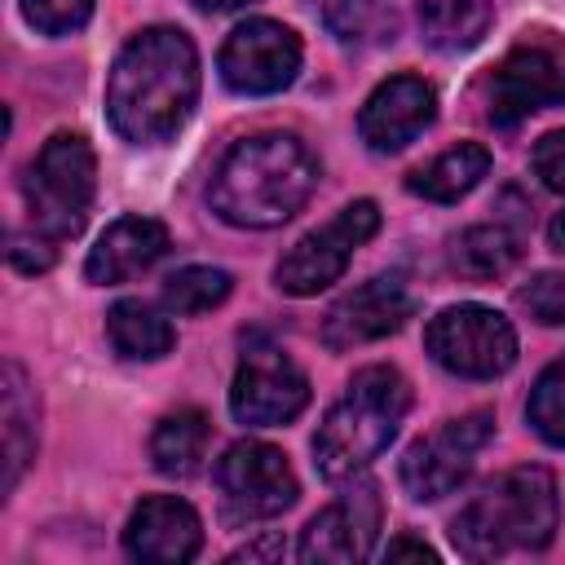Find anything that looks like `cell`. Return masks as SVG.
<instances>
[{"label":"cell","instance_id":"cell-12","mask_svg":"<svg viewBox=\"0 0 565 565\" xmlns=\"http://www.w3.org/2000/svg\"><path fill=\"white\" fill-rule=\"evenodd\" d=\"M300 57H305V49L291 26H282L274 18H247L221 44L216 66H221L225 88H234L243 97H269L296 79Z\"/></svg>","mask_w":565,"mask_h":565},{"label":"cell","instance_id":"cell-26","mask_svg":"<svg viewBox=\"0 0 565 565\" xmlns=\"http://www.w3.org/2000/svg\"><path fill=\"white\" fill-rule=\"evenodd\" d=\"M525 419L547 446H565V358L547 362L543 375L534 380L530 402H525Z\"/></svg>","mask_w":565,"mask_h":565},{"label":"cell","instance_id":"cell-7","mask_svg":"<svg viewBox=\"0 0 565 565\" xmlns=\"http://www.w3.org/2000/svg\"><path fill=\"white\" fill-rule=\"evenodd\" d=\"M424 349L459 380H494L516 362V331L486 305H450L428 322Z\"/></svg>","mask_w":565,"mask_h":565},{"label":"cell","instance_id":"cell-15","mask_svg":"<svg viewBox=\"0 0 565 565\" xmlns=\"http://www.w3.org/2000/svg\"><path fill=\"white\" fill-rule=\"evenodd\" d=\"M437 119V93L424 75H393L384 79L358 115V137L375 154H397L406 150L428 124Z\"/></svg>","mask_w":565,"mask_h":565},{"label":"cell","instance_id":"cell-21","mask_svg":"<svg viewBox=\"0 0 565 565\" xmlns=\"http://www.w3.org/2000/svg\"><path fill=\"white\" fill-rule=\"evenodd\" d=\"M106 340L128 362H154V358L172 353L177 331H172V322L154 305H146V300H119L106 313Z\"/></svg>","mask_w":565,"mask_h":565},{"label":"cell","instance_id":"cell-11","mask_svg":"<svg viewBox=\"0 0 565 565\" xmlns=\"http://www.w3.org/2000/svg\"><path fill=\"white\" fill-rule=\"evenodd\" d=\"M216 486H221V508L234 525L269 521L287 512L300 494L287 455L269 441H234L216 463Z\"/></svg>","mask_w":565,"mask_h":565},{"label":"cell","instance_id":"cell-4","mask_svg":"<svg viewBox=\"0 0 565 565\" xmlns=\"http://www.w3.org/2000/svg\"><path fill=\"white\" fill-rule=\"evenodd\" d=\"M411 411V384L397 366H362L340 402L322 415L313 433V468L327 481H353L384 455Z\"/></svg>","mask_w":565,"mask_h":565},{"label":"cell","instance_id":"cell-10","mask_svg":"<svg viewBox=\"0 0 565 565\" xmlns=\"http://www.w3.org/2000/svg\"><path fill=\"white\" fill-rule=\"evenodd\" d=\"M490 437H494V415L490 411H468L459 419L437 424L428 437H419L402 455V486H406V494L415 503H433V499L459 490Z\"/></svg>","mask_w":565,"mask_h":565},{"label":"cell","instance_id":"cell-5","mask_svg":"<svg viewBox=\"0 0 565 565\" xmlns=\"http://www.w3.org/2000/svg\"><path fill=\"white\" fill-rule=\"evenodd\" d=\"M97 194V159L84 132H53L22 177L31 225L53 243L75 238Z\"/></svg>","mask_w":565,"mask_h":565},{"label":"cell","instance_id":"cell-3","mask_svg":"<svg viewBox=\"0 0 565 565\" xmlns=\"http://www.w3.org/2000/svg\"><path fill=\"white\" fill-rule=\"evenodd\" d=\"M561 494L556 477L539 463L508 468L481 494H472L450 521V539L468 561H494L508 552H539L556 539Z\"/></svg>","mask_w":565,"mask_h":565},{"label":"cell","instance_id":"cell-33","mask_svg":"<svg viewBox=\"0 0 565 565\" xmlns=\"http://www.w3.org/2000/svg\"><path fill=\"white\" fill-rule=\"evenodd\" d=\"M194 9H203V13H230V9H243V4H252V0H190Z\"/></svg>","mask_w":565,"mask_h":565},{"label":"cell","instance_id":"cell-24","mask_svg":"<svg viewBox=\"0 0 565 565\" xmlns=\"http://www.w3.org/2000/svg\"><path fill=\"white\" fill-rule=\"evenodd\" d=\"M322 26L340 40V44H388L397 35V18L384 0H313Z\"/></svg>","mask_w":565,"mask_h":565},{"label":"cell","instance_id":"cell-28","mask_svg":"<svg viewBox=\"0 0 565 565\" xmlns=\"http://www.w3.org/2000/svg\"><path fill=\"white\" fill-rule=\"evenodd\" d=\"M22 18L40 35H71L93 18V0H22Z\"/></svg>","mask_w":565,"mask_h":565},{"label":"cell","instance_id":"cell-14","mask_svg":"<svg viewBox=\"0 0 565 565\" xmlns=\"http://www.w3.org/2000/svg\"><path fill=\"white\" fill-rule=\"evenodd\" d=\"M384 521V503L375 481H353L331 508H322L300 539V561H331V565H349L371 556L375 534Z\"/></svg>","mask_w":565,"mask_h":565},{"label":"cell","instance_id":"cell-32","mask_svg":"<svg viewBox=\"0 0 565 565\" xmlns=\"http://www.w3.org/2000/svg\"><path fill=\"white\" fill-rule=\"evenodd\" d=\"M260 556H282V543H278V539H269V543H247V547H238L230 561H260Z\"/></svg>","mask_w":565,"mask_h":565},{"label":"cell","instance_id":"cell-19","mask_svg":"<svg viewBox=\"0 0 565 565\" xmlns=\"http://www.w3.org/2000/svg\"><path fill=\"white\" fill-rule=\"evenodd\" d=\"M486 172H490V150L477 146V141H459L446 154H437L424 168H415L406 177V190L428 199V203H459L463 194H472L481 185Z\"/></svg>","mask_w":565,"mask_h":565},{"label":"cell","instance_id":"cell-22","mask_svg":"<svg viewBox=\"0 0 565 565\" xmlns=\"http://www.w3.org/2000/svg\"><path fill=\"white\" fill-rule=\"evenodd\" d=\"M207 437H212V424L203 411H194V406L172 411L150 433V459L163 477H194L203 468Z\"/></svg>","mask_w":565,"mask_h":565},{"label":"cell","instance_id":"cell-1","mask_svg":"<svg viewBox=\"0 0 565 565\" xmlns=\"http://www.w3.org/2000/svg\"><path fill=\"white\" fill-rule=\"evenodd\" d=\"M199 102V53L181 26L137 31L106 79L110 128L132 146H163Z\"/></svg>","mask_w":565,"mask_h":565},{"label":"cell","instance_id":"cell-27","mask_svg":"<svg viewBox=\"0 0 565 565\" xmlns=\"http://www.w3.org/2000/svg\"><path fill=\"white\" fill-rule=\"evenodd\" d=\"M516 305L543 327H565V274H534L516 291Z\"/></svg>","mask_w":565,"mask_h":565},{"label":"cell","instance_id":"cell-2","mask_svg":"<svg viewBox=\"0 0 565 565\" xmlns=\"http://www.w3.org/2000/svg\"><path fill=\"white\" fill-rule=\"evenodd\" d=\"M318 185V154L296 132H256L225 150L207 203L225 225L274 230L291 221Z\"/></svg>","mask_w":565,"mask_h":565},{"label":"cell","instance_id":"cell-6","mask_svg":"<svg viewBox=\"0 0 565 565\" xmlns=\"http://www.w3.org/2000/svg\"><path fill=\"white\" fill-rule=\"evenodd\" d=\"M565 102V40L561 35H525L508 49V57L490 75L486 119L494 128H516L521 119Z\"/></svg>","mask_w":565,"mask_h":565},{"label":"cell","instance_id":"cell-18","mask_svg":"<svg viewBox=\"0 0 565 565\" xmlns=\"http://www.w3.org/2000/svg\"><path fill=\"white\" fill-rule=\"evenodd\" d=\"M0 397H4V477H0V490L13 494L26 463L35 459V388L18 362H4Z\"/></svg>","mask_w":565,"mask_h":565},{"label":"cell","instance_id":"cell-17","mask_svg":"<svg viewBox=\"0 0 565 565\" xmlns=\"http://www.w3.org/2000/svg\"><path fill=\"white\" fill-rule=\"evenodd\" d=\"M168 252V230L154 216H119L115 225H106V234L93 243L84 274L97 287H115L137 278L141 269H150L159 256Z\"/></svg>","mask_w":565,"mask_h":565},{"label":"cell","instance_id":"cell-8","mask_svg":"<svg viewBox=\"0 0 565 565\" xmlns=\"http://www.w3.org/2000/svg\"><path fill=\"white\" fill-rule=\"evenodd\" d=\"M305 406H309V380L287 358V349H278L265 335H247L234 384H230L234 419L247 428H278L296 419Z\"/></svg>","mask_w":565,"mask_h":565},{"label":"cell","instance_id":"cell-34","mask_svg":"<svg viewBox=\"0 0 565 565\" xmlns=\"http://www.w3.org/2000/svg\"><path fill=\"white\" fill-rule=\"evenodd\" d=\"M547 243H552L556 252H565V212L552 216V225H547Z\"/></svg>","mask_w":565,"mask_h":565},{"label":"cell","instance_id":"cell-9","mask_svg":"<svg viewBox=\"0 0 565 565\" xmlns=\"http://www.w3.org/2000/svg\"><path fill=\"white\" fill-rule=\"evenodd\" d=\"M375 230H380V207H375V199H353V203H344L327 225L309 230V234L278 260V269H274L278 291H287V296H318L322 287H331V282L349 269L353 252H358Z\"/></svg>","mask_w":565,"mask_h":565},{"label":"cell","instance_id":"cell-31","mask_svg":"<svg viewBox=\"0 0 565 565\" xmlns=\"http://www.w3.org/2000/svg\"><path fill=\"white\" fill-rule=\"evenodd\" d=\"M402 556H411V561H437V552L424 539H411V534H397L384 547V561H402Z\"/></svg>","mask_w":565,"mask_h":565},{"label":"cell","instance_id":"cell-30","mask_svg":"<svg viewBox=\"0 0 565 565\" xmlns=\"http://www.w3.org/2000/svg\"><path fill=\"white\" fill-rule=\"evenodd\" d=\"M530 168H534V177H539L552 194H565V128L543 132V137L534 141Z\"/></svg>","mask_w":565,"mask_h":565},{"label":"cell","instance_id":"cell-13","mask_svg":"<svg viewBox=\"0 0 565 565\" xmlns=\"http://www.w3.org/2000/svg\"><path fill=\"white\" fill-rule=\"evenodd\" d=\"M415 313V296L402 282V274H375L344 291L327 318H322V344L327 349H358L371 340H384L402 331V322Z\"/></svg>","mask_w":565,"mask_h":565},{"label":"cell","instance_id":"cell-16","mask_svg":"<svg viewBox=\"0 0 565 565\" xmlns=\"http://www.w3.org/2000/svg\"><path fill=\"white\" fill-rule=\"evenodd\" d=\"M203 547L199 512L177 494H150L132 508L124 525V552L146 565H181Z\"/></svg>","mask_w":565,"mask_h":565},{"label":"cell","instance_id":"cell-25","mask_svg":"<svg viewBox=\"0 0 565 565\" xmlns=\"http://www.w3.org/2000/svg\"><path fill=\"white\" fill-rule=\"evenodd\" d=\"M230 287H234V278L225 269H216V265H185V269H177L163 282V309L181 313V318H194V313L216 309L230 296Z\"/></svg>","mask_w":565,"mask_h":565},{"label":"cell","instance_id":"cell-20","mask_svg":"<svg viewBox=\"0 0 565 565\" xmlns=\"http://www.w3.org/2000/svg\"><path fill=\"white\" fill-rule=\"evenodd\" d=\"M494 0H415L419 35L437 53H463L490 31Z\"/></svg>","mask_w":565,"mask_h":565},{"label":"cell","instance_id":"cell-23","mask_svg":"<svg viewBox=\"0 0 565 565\" xmlns=\"http://www.w3.org/2000/svg\"><path fill=\"white\" fill-rule=\"evenodd\" d=\"M521 260V234L508 225H468L463 234L450 238V265L455 274L472 278V282H490L503 278L512 265Z\"/></svg>","mask_w":565,"mask_h":565},{"label":"cell","instance_id":"cell-29","mask_svg":"<svg viewBox=\"0 0 565 565\" xmlns=\"http://www.w3.org/2000/svg\"><path fill=\"white\" fill-rule=\"evenodd\" d=\"M4 256H9V265H13L18 274H44V269L57 260V243H53L49 234H40L35 225H31V234H26V230H13Z\"/></svg>","mask_w":565,"mask_h":565}]
</instances>
